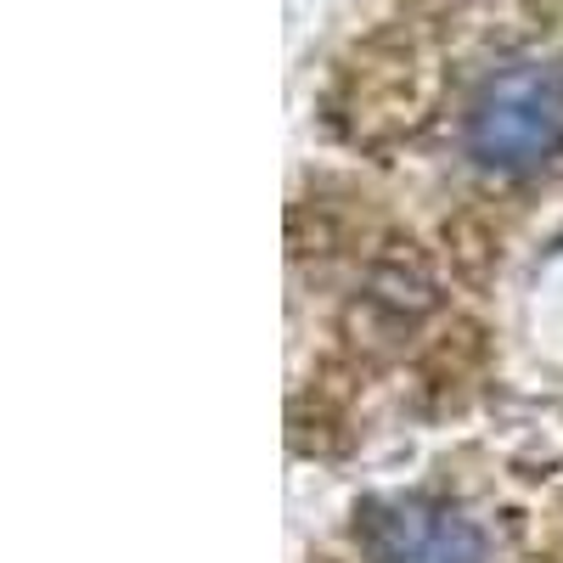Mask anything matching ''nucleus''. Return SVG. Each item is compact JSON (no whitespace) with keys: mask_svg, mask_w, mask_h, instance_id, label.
I'll return each mask as SVG.
<instances>
[{"mask_svg":"<svg viewBox=\"0 0 563 563\" xmlns=\"http://www.w3.org/2000/svg\"><path fill=\"white\" fill-rule=\"evenodd\" d=\"M372 552H378V563H490L485 536L467 519H456L451 507H429V501L378 507Z\"/></svg>","mask_w":563,"mask_h":563,"instance_id":"f03ea898","label":"nucleus"},{"mask_svg":"<svg viewBox=\"0 0 563 563\" xmlns=\"http://www.w3.org/2000/svg\"><path fill=\"white\" fill-rule=\"evenodd\" d=\"M563 141V74L547 63L496 68L467 108V153L485 169H536Z\"/></svg>","mask_w":563,"mask_h":563,"instance_id":"f257e3e1","label":"nucleus"}]
</instances>
